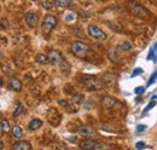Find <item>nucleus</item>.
<instances>
[{"label":"nucleus","instance_id":"f257e3e1","mask_svg":"<svg viewBox=\"0 0 157 150\" xmlns=\"http://www.w3.org/2000/svg\"><path fill=\"white\" fill-rule=\"evenodd\" d=\"M127 7H128V10H129L134 16H137L139 18L147 19L151 17V12H150L146 7H144L141 4H139V2L134 1V0L128 1V2H127Z\"/></svg>","mask_w":157,"mask_h":150},{"label":"nucleus","instance_id":"f03ea898","mask_svg":"<svg viewBox=\"0 0 157 150\" xmlns=\"http://www.w3.org/2000/svg\"><path fill=\"white\" fill-rule=\"evenodd\" d=\"M82 84L90 91H99V90L105 87L104 81L100 80L97 76H93V75H85L82 77Z\"/></svg>","mask_w":157,"mask_h":150},{"label":"nucleus","instance_id":"7ed1b4c3","mask_svg":"<svg viewBox=\"0 0 157 150\" xmlns=\"http://www.w3.org/2000/svg\"><path fill=\"white\" fill-rule=\"evenodd\" d=\"M57 23H58V21L56 18V16H53V15H46L44 21H42V33L45 35H48L56 28Z\"/></svg>","mask_w":157,"mask_h":150},{"label":"nucleus","instance_id":"20e7f679","mask_svg":"<svg viewBox=\"0 0 157 150\" xmlns=\"http://www.w3.org/2000/svg\"><path fill=\"white\" fill-rule=\"evenodd\" d=\"M71 51L78 58H85L88 52V46L82 41H74L71 45Z\"/></svg>","mask_w":157,"mask_h":150},{"label":"nucleus","instance_id":"39448f33","mask_svg":"<svg viewBox=\"0 0 157 150\" xmlns=\"http://www.w3.org/2000/svg\"><path fill=\"white\" fill-rule=\"evenodd\" d=\"M80 148L85 150H100V149H105L106 147L104 144H100L96 140H92V139H85L80 143Z\"/></svg>","mask_w":157,"mask_h":150},{"label":"nucleus","instance_id":"423d86ee","mask_svg":"<svg viewBox=\"0 0 157 150\" xmlns=\"http://www.w3.org/2000/svg\"><path fill=\"white\" fill-rule=\"evenodd\" d=\"M87 30H88V34L96 40H106V38H108V35L94 24H90Z\"/></svg>","mask_w":157,"mask_h":150},{"label":"nucleus","instance_id":"0eeeda50","mask_svg":"<svg viewBox=\"0 0 157 150\" xmlns=\"http://www.w3.org/2000/svg\"><path fill=\"white\" fill-rule=\"evenodd\" d=\"M24 18H25V22L28 23V26L32 28H35L39 23V16L36 12H28V14H25Z\"/></svg>","mask_w":157,"mask_h":150},{"label":"nucleus","instance_id":"6e6552de","mask_svg":"<svg viewBox=\"0 0 157 150\" xmlns=\"http://www.w3.org/2000/svg\"><path fill=\"white\" fill-rule=\"evenodd\" d=\"M48 61H50V63H52V64H58L59 62L64 58V56L62 55V52L60 51H57V50H52V51H50L48 52Z\"/></svg>","mask_w":157,"mask_h":150},{"label":"nucleus","instance_id":"1a4fd4ad","mask_svg":"<svg viewBox=\"0 0 157 150\" xmlns=\"http://www.w3.org/2000/svg\"><path fill=\"white\" fill-rule=\"evenodd\" d=\"M103 105L109 108V109H115L116 107H120L121 103L118 102L116 98H113V97H104L103 98Z\"/></svg>","mask_w":157,"mask_h":150},{"label":"nucleus","instance_id":"9d476101","mask_svg":"<svg viewBox=\"0 0 157 150\" xmlns=\"http://www.w3.org/2000/svg\"><path fill=\"white\" fill-rule=\"evenodd\" d=\"M59 104H60L62 107H64L68 112H76L78 110V107L76 104H74V103H71V102H68L67 99H60V101H59Z\"/></svg>","mask_w":157,"mask_h":150},{"label":"nucleus","instance_id":"9b49d317","mask_svg":"<svg viewBox=\"0 0 157 150\" xmlns=\"http://www.w3.org/2000/svg\"><path fill=\"white\" fill-rule=\"evenodd\" d=\"M12 149L13 150H30L32 149V145L27 140H20V142H16L13 145H12Z\"/></svg>","mask_w":157,"mask_h":150},{"label":"nucleus","instance_id":"f8f14e48","mask_svg":"<svg viewBox=\"0 0 157 150\" xmlns=\"http://www.w3.org/2000/svg\"><path fill=\"white\" fill-rule=\"evenodd\" d=\"M9 87L12 90V91H16V92H20L22 90V82L17 77H12L10 81H9Z\"/></svg>","mask_w":157,"mask_h":150},{"label":"nucleus","instance_id":"ddd939ff","mask_svg":"<svg viewBox=\"0 0 157 150\" xmlns=\"http://www.w3.org/2000/svg\"><path fill=\"white\" fill-rule=\"evenodd\" d=\"M78 133L83 137H92V136H96V132L93 128L88 127V126H81L78 128Z\"/></svg>","mask_w":157,"mask_h":150},{"label":"nucleus","instance_id":"4468645a","mask_svg":"<svg viewBox=\"0 0 157 150\" xmlns=\"http://www.w3.org/2000/svg\"><path fill=\"white\" fill-rule=\"evenodd\" d=\"M44 125V122H42V120H40V119H34V120H32L30 122H29V130L30 131H35V130H39L40 127Z\"/></svg>","mask_w":157,"mask_h":150},{"label":"nucleus","instance_id":"2eb2a0df","mask_svg":"<svg viewBox=\"0 0 157 150\" xmlns=\"http://www.w3.org/2000/svg\"><path fill=\"white\" fill-rule=\"evenodd\" d=\"M71 4H73V0H55L53 1V5H56L57 7H62V9L71 6Z\"/></svg>","mask_w":157,"mask_h":150},{"label":"nucleus","instance_id":"dca6fc26","mask_svg":"<svg viewBox=\"0 0 157 150\" xmlns=\"http://www.w3.org/2000/svg\"><path fill=\"white\" fill-rule=\"evenodd\" d=\"M10 131V125L7 120H1L0 119V134L2 133H7Z\"/></svg>","mask_w":157,"mask_h":150},{"label":"nucleus","instance_id":"f3484780","mask_svg":"<svg viewBox=\"0 0 157 150\" xmlns=\"http://www.w3.org/2000/svg\"><path fill=\"white\" fill-rule=\"evenodd\" d=\"M11 132H12V136L15 138H22L24 136V132H23L22 127H20V126H13Z\"/></svg>","mask_w":157,"mask_h":150},{"label":"nucleus","instance_id":"a211bd4d","mask_svg":"<svg viewBox=\"0 0 157 150\" xmlns=\"http://www.w3.org/2000/svg\"><path fill=\"white\" fill-rule=\"evenodd\" d=\"M36 62L39 63V64H41V65H46V64H50V61H48V57H47V55H42V53H40V55H38L36 56Z\"/></svg>","mask_w":157,"mask_h":150},{"label":"nucleus","instance_id":"6ab92c4d","mask_svg":"<svg viewBox=\"0 0 157 150\" xmlns=\"http://www.w3.org/2000/svg\"><path fill=\"white\" fill-rule=\"evenodd\" d=\"M58 64H59V67H60V69H62L64 73H69V72H70V64L68 63V61H67L65 58H63Z\"/></svg>","mask_w":157,"mask_h":150},{"label":"nucleus","instance_id":"aec40b11","mask_svg":"<svg viewBox=\"0 0 157 150\" xmlns=\"http://www.w3.org/2000/svg\"><path fill=\"white\" fill-rule=\"evenodd\" d=\"M83 101H85V97H83L82 94H76V96H74V97L71 98V103L76 104L78 107L81 103H83Z\"/></svg>","mask_w":157,"mask_h":150},{"label":"nucleus","instance_id":"412c9836","mask_svg":"<svg viewBox=\"0 0 157 150\" xmlns=\"http://www.w3.org/2000/svg\"><path fill=\"white\" fill-rule=\"evenodd\" d=\"M23 110H24V108H23L22 103H21V102H17V103H16V109H15V112H13V116H15V117L20 116L21 114L23 112Z\"/></svg>","mask_w":157,"mask_h":150},{"label":"nucleus","instance_id":"4be33fe9","mask_svg":"<svg viewBox=\"0 0 157 150\" xmlns=\"http://www.w3.org/2000/svg\"><path fill=\"white\" fill-rule=\"evenodd\" d=\"M120 51H129L131 49H132V44H129V42H123V44H121L120 45Z\"/></svg>","mask_w":157,"mask_h":150},{"label":"nucleus","instance_id":"5701e85b","mask_svg":"<svg viewBox=\"0 0 157 150\" xmlns=\"http://www.w3.org/2000/svg\"><path fill=\"white\" fill-rule=\"evenodd\" d=\"M156 47L157 46H156V44H155V45L152 46V50L150 51V56L147 57V59H152L155 63H156Z\"/></svg>","mask_w":157,"mask_h":150},{"label":"nucleus","instance_id":"b1692460","mask_svg":"<svg viewBox=\"0 0 157 150\" xmlns=\"http://www.w3.org/2000/svg\"><path fill=\"white\" fill-rule=\"evenodd\" d=\"M156 77H157V73H156V72H154V73H152V75H151V77L149 79L147 84H146V87H150L151 85H154V84H155V81H156Z\"/></svg>","mask_w":157,"mask_h":150},{"label":"nucleus","instance_id":"393cba45","mask_svg":"<svg viewBox=\"0 0 157 150\" xmlns=\"http://www.w3.org/2000/svg\"><path fill=\"white\" fill-rule=\"evenodd\" d=\"M155 104H156V99H152V101L150 102V104H149V105H147V107L144 109V112H147L150 109H151V108H154V107H155Z\"/></svg>","mask_w":157,"mask_h":150},{"label":"nucleus","instance_id":"a878e982","mask_svg":"<svg viewBox=\"0 0 157 150\" xmlns=\"http://www.w3.org/2000/svg\"><path fill=\"white\" fill-rule=\"evenodd\" d=\"M144 92H145V87H141V86H139V87H137V89L134 90V93L138 94V96H141Z\"/></svg>","mask_w":157,"mask_h":150},{"label":"nucleus","instance_id":"bb28decb","mask_svg":"<svg viewBox=\"0 0 157 150\" xmlns=\"http://www.w3.org/2000/svg\"><path fill=\"white\" fill-rule=\"evenodd\" d=\"M136 148L137 149H144V148H146V145H145L144 142H138L137 144H136Z\"/></svg>","mask_w":157,"mask_h":150},{"label":"nucleus","instance_id":"cd10ccee","mask_svg":"<svg viewBox=\"0 0 157 150\" xmlns=\"http://www.w3.org/2000/svg\"><path fill=\"white\" fill-rule=\"evenodd\" d=\"M141 73H143V69H141V68H137V69H134V72H133L132 76H137V75L141 74Z\"/></svg>","mask_w":157,"mask_h":150},{"label":"nucleus","instance_id":"c85d7f7f","mask_svg":"<svg viewBox=\"0 0 157 150\" xmlns=\"http://www.w3.org/2000/svg\"><path fill=\"white\" fill-rule=\"evenodd\" d=\"M147 127L145 125H138L137 126V132H141V131H145Z\"/></svg>","mask_w":157,"mask_h":150},{"label":"nucleus","instance_id":"c756f323","mask_svg":"<svg viewBox=\"0 0 157 150\" xmlns=\"http://www.w3.org/2000/svg\"><path fill=\"white\" fill-rule=\"evenodd\" d=\"M65 19H67L68 22L73 21V19H74V15H71V14H68V15H67V17H65Z\"/></svg>","mask_w":157,"mask_h":150},{"label":"nucleus","instance_id":"7c9ffc66","mask_svg":"<svg viewBox=\"0 0 157 150\" xmlns=\"http://www.w3.org/2000/svg\"><path fill=\"white\" fill-rule=\"evenodd\" d=\"M4 86V82H2V80H1V77H0V89Z\"/></svg>","mask_w":157,"mask_h":150},{"label":"nucleus","instance_id":"2f4dec72","mask_svg":"<svg viewBox=\"0 0 157 150\" xmlns=\"http://www.w3.org/2000/svg\"><path fill=\"white\" fill-rule=\"evenodd\" d=\"M2 148H4V143L0 140V149H2Z\"/></svg>","mask_w":157,"mask_h":150},{"label":"nucleus","instance_id":"473e14b6","mask_svg":"<svg viewBox=\"0 0 157 150\" xmlns=\"http://www.w3.org/2000/svg\"><path fill=\"white\" fill-rule=\"evenodd\" d=\"M97 1H99V2H105V1H108V0H97Z\"/></svg>","mask_w":157,"mask_h":150},{"label":"nucleus","instance_id":"72a5a7b5","mask_svg":"<svg viewBox=\"0 0 157 150\" xmlns=\"http://www.w3.org/2000/svg\"><path fill=\"white\" fill-rule=\"evenodd\" d=\"M0 119H1V115H0Z\"/></svg>","mask_w":157,"mask_h":150},{"label":"nucleus","instance_id":"f704fd0d","mask_svg":"<svg viewBox=\"0 0 157 150\" xmlns=\"http://www.w3.org/2000/svg\"><path fill=\"white\" fill-rule=\"evenodd\" d=\"M0 40H1V37H0Z\"/></svg>","mask_w":157,"mask_h":150}]
</instances>
